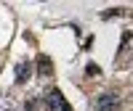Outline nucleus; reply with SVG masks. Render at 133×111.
<instances>
[{
    "instance_id": "1",
    "label": "nucleus",
    "mask_w": 133,
    "mask_h": 111,
    "mask_svg": "<svg viewBox=\"0 0 133 111\" xmlns=\"http://www.w3.org/2000/svg\"><path fill=\"white\" fill-rule=\"evenodd\" d=\"M120 108V95L117 93H104L96 98V111H117Z\"/></svg>"
},
{
    "instance_id": "2",
    "label": "nucleus",
    "mask_w": 133,
    "mask_h": 111,
    "mask_svg": "<svg viewBox=\"0 0 133 111\" xmlns=\"http://www.w3.org/2000/svg\"><path fill=\"white\" fill-rule=\"evenodd\" d=\"M133 58V35H130V32H125V35H123V45H120V56H117V66H125L128 61Z\"/></svg>"
},
{
    "instance_id": "3",
    "label": "nucleus",
    "mask_w": 133,
    "mask_h": 111,
    "mask_svg": "<svg viewBox=\"0 0 133 111\" xmlns=\"http://www.w3.org/2000/svg\"><path fill=\"white\" fill-rule=\"evenodd\" d=\"M45 106H48V111H72L69 103L64 101V95H61L59 90H51V93L45 95Z\"/></svg>"
},
{
    "instance_id": "4",
    "label": "nucleus",
    "mask_w": 133,
    "mask_h": 111,
    "mask_svg": "<svg viewBox=\"0 0 133 111\" xmlns=\"http://www.w3.org/2000/svg\"><path fill=\"white\" fill-rule=\"evenodd\" d=\"M29 72H32L29 61H19V64H16V82H19V85H24V82L29 80Z\"/></svg>"
},
{
    "instance_id": "5",
    "label": "nucleus",
    "mask_w": 133,
    "mask_h": 111,
    "mask_svg": "<svg viewBox=\"0 0 133 111\" xmlns=\"http://www.w3.org/2000/svg\"><path fill=\"white\" fill-rule=\"evenodd\" d=\"M37 72H40V77H51L53 66H51V61H48V56H40V58H37Z\"/></svg>"
},
{
    "instance_id": "6",
    "label": "nucleus",
    "mask_w": 133,
    "mask_h": 111,
    "mask_svg": "<svg viewBox=\"0 0 133 111\" xmlns=\"http://www.w3.org/2000/svg\"><path fill=\"white\" fill-rule=\"evenodd\" d=\"M16 108V101H14V95H8V93H0V111H14Z\"/></svg>"
},
{
    "instance_id": "7",
    "label": "nucleus",
    "mask_w": 133,
    "mask_h": 111,
    "mask_svg": "<svg viewBox=\"0 0 133 111\" xmlns=\"http://www.w3.org/2000/svg\"><path fill=\"white\" fill-rule=\"evenodd\" d=\"M85 72H88V77H96V74H98V66H93V64H88V69H85Z\"/></svg>"
},
{
    "instance_id": "8",
    "label": "nucleus",
    "mask_w": 133,
    "mask_h": 111,
    "mask_svg": "<svg viewBox=\"0 0 133 111\" xmlns=\"http://www.w3.org/2000/svg\"><path fill=\"white\" fill-rule=\"evenodd\" d=\"M35 108H37V103H35V101H29V103L24 106V111H35Z\"/></svg>"
}]
</instances>
